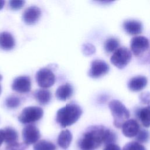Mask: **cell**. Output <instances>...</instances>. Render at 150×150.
I'll return each instance as SVG.
<instances>
[{
	"label": "cell",
	"instance_id": "obj_1",
	"mask_svg": "<svg viewBox=\"0 0 150 150\" xmlns=\"http://www.w3.org/2000/svg\"><path fill=\"white\" fill-rule=\"evenodd\" d=\"M108 128L102 125L90 127L79 139L77 145L80 150H96L103 144Z\"/></svg>",
	"mask_w": 150,
	"mask_h": 150
},
{
	"label": "cell",
	"instance_id": "obj_2",
	"mask_svg": "<svg viewBox=\"0 0 150 150\" xmlns=\"http://www.w3.org/2000/svg\"><path fill=\"white\" fill-rule=\"evenodd\" d=\"M82 112V110L78 104L71 103L57 111L56 120L61 127L65 128L77 121Z\"/></svg>",
	"mask_w": 150,
	"mask_h": 150
},
{
	"label": "cell",
	"instance_id": "obj_3",
	"mask_svg": "<svg viewBox=\"0 0 150 150\" xmlns=\"http://www.w3.org/2000/svg\"><path fill=\"white\" fill-rule=\"evenodd\" d=\"M108 107L113 117L114 126L118 128H121L130 116L129 110L120 101L117 100L110 101L108 103Z\"/></svg>",
	"mask_w": 150,
	"mask_h": 150
},
{
	"label": "cell",
	"instance_id": "obj_4",
	"mask_svg": "<svg viewBox=\"0 0 150 150\" xmlns=\"http://www.w3.org/2000/svg\"><path fill=\"white\" fill-rule=\"evenodd\" d=\"M43 115V110L37 106H29L22 110L18 116V120L23 124H29L38 121Z\"/></svg>",
	"mask_w": 150,
	"mask_h": 150
},
{
	"label": "cell",
	"instance_id": "obj_5",
	"mask_svg": "<svg viewBox=\"0 0 150 150\" xmlns=\"http://www.w3.org/2000/svg\"><path fill=\"white\" fill-rule=\"evenodd\" d=\"M131 58V51L127 47H121L113 53L110 58V61L115 67L122 69L129 63Z\"/></svg>",
	"mask_w": 150,
	"mask_h": 150
},
{
	"label": "cell",
	"instance_id": "obj_6",
	"mask_svg": "<svg viewBox=\"0 0 150 150\" xmlns=\"http://www.w3.org/2000/svg\"><path fill=\"white\" fill-rule=\"evenodd\" d=\"M36 82L39 86L46 88L52 86L55 82L54 73L48 68H42L36 73Z\"/></svg>",
	"mask_w": 150,
	"mask_h": 150
},
{
	"label": "cell",
	"instance_id": "obj_7",
	"mask_svg": "<svg viewBox=\"0 0 150 150\" xmlns=\"http://www.w3.org/2000/svg\"><path fill=\"white\" fill-rule=\"evenodd\" d=\"M130 47L133 54L139 56L149 49V41L145 36H136L131 39Z\"/></svg>",
	"mask_w": 150,
	"mask_h": 150
},
{
	"label": "cell",
	"instance_id": "obj_8",
	"mask_svg": "<svg viewBox=\"0 0 150 150\" xmlns=\"http://www.w3.org/2000/svg\"><path fill=\"white\" fill-rule=\"evenodd\" d=\"M22 135L23 142L28 146L36 144L40 138L39 130L32 124H28L23 128Z\"/></svg>",
	"mask_w": 150,
	"mask_h": 150
},
{
	"label": "cell",
	"instance_id": "obj_9",
	"mask_svg": "<svg viewBox=\"0 0 150 150\" xmlns=\"http://www.w3.org/2000/svg\"><path fill=\"white\" fill-rule=\"evenodd\" d=\"M109 66L106 62L102 60H94L91 63L88 74L93 79L99 78L108 73Z\"/></svg>",
	"mask_w": 150,
	"mask_h": 150
},
{
	"label": "cell",
	"instance_id": "obj_10",
	"mask_svg": "<svg viewBox=\"0 0 150 150\" xmlns=\"http://www.w3.org/2000/svg\"><path fill=\"white\" fill-rule=\"evenodd\" d=\"M13 90L18 93H28L31 89V80L29 76H21L15 78L12 84Z\"/></svg>",
	"mask_w": 150,
	"mask_h": 150
},
{
	"label": "cell",
	"instance_id": "obj_11",
	"mask_svg": "<svg viewBox=\"0 0 150 150\" xmlns=\"http://www.w3.org/2000/svg\"><path fill=\"white\" fill-rule=\"evenodd\" d=\"M41 16V10L36 6H29L26 8L22 16L23 20L27 25H32L38 22Z\"/></svg>",
	"mask_w": 150,
	"mask_h": 150
},
{
	"label": "cell",
	"instance_id": "obj_12",
	"mask_svg": "<svg viewBox=\"0 0 150 150\" xmlns=\"http://www.w3.org/2000/svg\"><path fill=\"white\" fill-rule=\"evenodd\" d=\"M121 128L124 135L128 138L136 136L139 131V125L138 123L133 119L128 120L124 123Z\"/></svg>",
	"mask_w": 150,
	"mask_h": 150
},
{
	"label": "cell",
	"instance_id": "obj_13",
	"mask_svg": "<svg viewBox=\"0 0 150 150\" xmlns=\"http://www.w3.org/2000/svg\"><path fill=\"white\" fill-rule=\"evenodd\" d=\"M122 26L127 33L132 35L139 34L142 30V24L138 20H125L122 23Z\"/></svg>",
	"mask_w": 150,
	"mask_h": 150
},
{
	"label": "cell",
	"instance_id": "obj_14",
	"mask_svg": "<svg viewBox=\"0 0 150 150\" xmlns=\"http://www.w3.org/2000/svg\"><path fill=\"white\" fill-rule=\"evenodd\" d=\"M147 79L143 76H137L131 78L128 83V87L132 91H139L147 84Z\"/></svg>",
	"mask_w": 150,
	"mask_h": 150
},
{
	"label": "cell",
	"instance_id": "obj_15",
	"mask_svg": "<svg viewBox=\"0 0 150 150\" xmlns=\"http://www.w3.org/2000/svg\"><path fill=\"white\" fill-rule=\"evenodd\" d=\"M73 93V87L69 83L60 86L56 90V97L61 101H66L70 98Z\"/></svg>",
	"mask_w": 150,
	"mask_h": 150
},
{
	"label": "cell",
	"instance_id": "obj_16",
	"mask_svg": "<svg viewBox=\"0 0 150 150\" xmlns=\"http://www.w3.org/2000/svg\"><path fill=\"white\" fill-rule=\"evenodd\" d=\"M15 45L13 36L9 32H3L0 33V47L5 50L12 49Z\"/></svg>",
	"mask_w": 150,
	"mask_h": 150
},
{
	"label": "cell",
	"instance_id": "obj_17",
	"mask_svg": "<svg viewBox=\"0 0 150 150\" xmlns=\"http://www.w3.org/2000/svg\"><path fill=\"white\" fill-rule=\"evenodd\" d=\"M72 134L68 129L62 131L57 138V144L62 149H66L72 141Z\"/></svg>",
	"mask_w": 150,
	"mask_h": 150
},
{
	"label": "cell",
	"instance_id": "obj_18",
	"mask_svg": "<svg viewBox=\"0 0 150 150\" xmlns=\"http://www.w3.org/2000/svg\"><path fill=\"white\" fill-rule=\"evenodd\" d=\"M34 97L36 100L42 105L47 104L52 98L51 92L45 88L39 89L35 91Z\"/></svg>",
	"mask_w": 150,
	"mask_h": 150
},
{
	"label": "cell",
	"instance_id": "obj_19",
	"mask_svg": "<svg viewBox=\"0 0 150 150\" xmlns=\"http://www.w3.org/2000/svg\"><path fill=\"white\" fill-rule=\"evenodd\" d=\"M137 115L143 126L146 128L150 127V105L139 109Z\"/></svg>",
	"mask_w": 150,
	"mask_h": 150
},
{
	"label": "cell",
	"instance_id": "obj_20",
	"mask_svg": "<svg viewBox=\"0 0 150 150\" xmlns=\"http://www.w3.org/2000/svg\"><path fill=\"white\" fill-rule=\"evenodd\" d=\"M4 142L8 145L18 142V134L17 131L12 127H8L4 129Z\"/></svg>",
	"mask_w": 150,
	"mask_h": 150
},
{
	"label": "cell",
	"instance_id": "obj_21",
	"mask_svg": "<svg viewBox=\"0 0 150 150\" xmlns=\"http://www.w3.org/2000/svg\"><path fill=\"white\" fill-rule=\"evenodd\" d=\"M120 45V42L117 38H109L104 42V48L106 52L112 53L114 52Z\"/></svg>",
	"mask_w": 150,
	"mask_h": 150
},
{
	"label": "cell",
	"instance_id": "obj_22",
	"mask_svg": "<svg viewBox=\"0 0 150 150\" xmlns=\"http://www.w3.org/2000/svg\"><path fill=\"white\" fill-rule=\"evenodd\" d=\"M56 149L54 144L45 139L38 141L33 145V150H56Z\"/></svg>",
	"mask_w": 150,
	"mask_h": 150
},
{
	"label": "cell",
	"instance_id": "obj_23",
	"mask_svg": "<svg viewBox=\"0 0 150 150\" xmlns=\"http://www.w3.org/2000/svg\"><path fill=\"white\" fill-rule=\"evenodd\" d=\"M21 104L20 98L16 96H10L5 100V105L9 108H15Z\"/></svg>",
	"mask_w": 150,
	"mask_h": 150
},
{
	"label": "cell",
	"instance_id": "obj_24",
	"mask_svg": "<svg viewBox=\"0 0 150 150\" xmlns=\"http://www.w3.org/2000/svg\"><path fill=\"white\" fill-rule=\"evenodd\" d=\"M28 147V145L24 142H16L6 145L5 150H26Z\"/></svg>",
	"mask_w": 150,
	"mask_h": 150
},
{
	"label": "cell",
	"instance_id": "obj_25",
	"mask_svg": "<svg viewBox=\"0 0 150 150\" xmlns=\"http://www.w3.org/2000/svg\"><path fill=\"white\" fill-rule=\"evenodd\" d=\"M122 150H146L144 146L138 142H130L123 147Z\"/></svg>",
	"mask_w": 150,
	"mask_h": 150
},
{
	"label": "cell",
	"instance_id": "obj_26",
	"mask_svg": "<svg viewBox=\"0 0 150 150\" xmlns=\"http://www.w3.org/2000/svg\"><path fill=\"white\" fill-rule=\"evenodd\" d=\"M136 139L139 143H145L149 138V134L148 131L145 129L139 130L137 135L135 136Z\"/></svg>",
	"mask_w": 150,
	"mask_h": 150
},
{
	"label": "cell",
	"instance_id": "obj_27",
	"mask_svg": "<svg viewBox=\"0 0 150 150\" xmlns=\"http://www.w3.org/2000/svg\"><path fill=\"white\" fill-rule=\"evenodd\" d=\"M82 51L85 55L88 56L93 54L96 51V48L91 43H85L82 46Z\"/></svg>",
	"mask_w": 150,
	"mask_h": 150
},
{
	"label": "cell",
	"instance_id": "obj_28",
	"mask_svg": "<svg viewBox=\"0 0 150 150\" xmlns=\"http://www.w3.org/2000/svg\"><path fill=\"white\" fill-rule=\"evenodd\" d=\"M25 2L24 1H10L9 5L10 8L13 10H18L23 7Z\"/></svg>",
	"mask_w": 150,
	"mask_h": 150
},
{
	"label": "cell",
	"instance_id": "obj_29",
	"mask_svg": "<svg viewBox=\"0 0 150 150\" xmlns=\"http://www.w3.org/2000/svg\"><path fill=\"white\" fill-rule=\"evenodd\" d=\"M139 98L143 104L150 103V93L146 92V93H142L139 96Z\"/></svg>",
	"mask_w": 150,
	"mask_h": 150
},
{
	"label": "cell",
	"instance_id": "obj_30",
	"mask_svg": "<svg viewBox=\"0 0 150 150\" xmlns=\"http://www.w3.org/2000/svg\"><path fill=\"white\" fill-rule=\"evenodd\" d=\"M103 150H121V148L118 145L115 144H112L105 145Z\"/></svg>",
	"mask_w": 150,
	"mask_h": 150
},
{
	"label": "cell",
	"instance_id": "obj_31",
	"mask_svg": "<svg viewBox=\"0 0 150 150\" xmlns=\"http://www.w3.org/2000/svg\"><path fill=\"white\" fill-rule=\"evenodd\" d=\"M5 136H4V129H0V146L2 144L3 142L4 141Z\"/></svg>",
	"mask_w": 150,
	"mask_h": 150
},
{
	"label": "cell",
	"instance_id": "obj_32",
	"mask_svg": "<svg viewBox=\"0 0 150 150\" xmlns=\"http://www.w3.org/2000/svg\"><path fill=\"white\" fill-rule=\"evenodd\" d=\"M4 4H5V1L2 0H0V10L3 8Z\"/></svg>",
	"mask_w": 150,
	"mask_h": 150
},
{
	"label": "cell",
	"instance_id": "obj_33",
	"mask_svg": "<svg viewBox=\"0 0 150 150\" xmlns=\"http://www.w3.org/2000/svg\"><path fill=\"white\" fill-rule=\"evenodd\" d=\"M1 87L0 86V94H1Z\"/></svg>",
	"mask_w": 150,
	"mask_h": 150
}]
</instances>
